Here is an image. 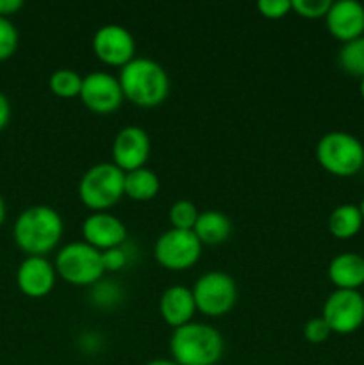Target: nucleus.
<instances>
[{"label":"nucleus","mask_w":364,"mask_h":365,"mask_svg":"<svg viewBox=\"0 0 364 365\" xmlns=\"http://www.w3.org/2000/svg\"><path fill=\"white\" fill-rule=\"evenodd\" d=\"M327 31L343 45L364 36V6L355 0L332 2L325 16Z\"/></svg>","instance_id":"obj_15"},{"label":"nucleus","mask_w":364,"mask_h":365,"mask_svg":"<svg viewBox=\"0 0 364 365\" xmlns=\"http://www.w3.org/2000/svg\"><path fill=\"white\" fill-rule=\"evenodd\" d=\"M232 223L227 214L220 210H203L196 220L193 234L202 246H220L231 237Z\"/></svg>","instance_id":"obj_18"},{"label":"nucleus","mask_w":364,"mask_h":365,"mask_svg":"<svg viewBox=\"0 0 364 365\" xmlns=\"http://www.w3.org/2000/svg\"><path fill=\"white\" fill-rule=\"evenodd\" d=\"M93 52L100 63L107 66L123 68L136 59V41L128 29L118 24L102 25L93 36Z\"/></svg>","instance_id":"obj_10"},{"label":"nucleus","mask_w":364,"mask_h":365,"mask_svg":"<svg viewBox=\"0 0 364 365\" xmlns=\"http://www.w3.org/2000/svg\"><path fill=\"white\" fill-rule=\"evenodd\" d=\"M198 216L200 210L196 209V205L191 200H177V202L170 207V212H168L171 228L186 232H193Z\"/></svg>","instance_id":"obj_23"},{"label":"nucleus","mask_w":364,"mask_h":365,"mask_svg":"<svg viewBox=\"0 0 364 365\" xmlns=\"http://www.w3.org/2000/svg\"><path fill=\"white\" fill-rule=\"evenodd\" d=\"M159 177L146 166L125 173L123 191L125 196L132 200V202H150V200H153L159 195Z\"/></svg>","instance_id":"obj_20"},{"label":"nucleus","mask_w":364,"mask_h":365,"mask_svg":"<svg viewBox=\"0 0 364 365\" xmlns=\"http://www.w3.org/2000/svg\"><path fill=\"white\" fill-rule=\"evenodd\" d=\"M24 7L21 0H0V16L9 18Z\"/></svg>","instance_id":"obj_31"},{"label":"nucleus","mask_w":364,"mask_h":365,"mask_svg":"<svg viewBox=\"0 0 364 365\" xmlns=\"http://www.w3.org/2000/svg\"><path fill=\"white\" fill-rule=\"evenodd\" d=\"M145 365H177L173 360H168V359H156V360H150Z\"/></svg>","instance_id":"obj_33"},{"label":"nucleus","mask_w":364,"mask_h":365,"mask_svg":"<svg viewBox=\"0 0 364 365\" xmlns=\"http://www.w3.org/2000/svg\"><path fill=\"white\" fill-rule=\"evenodd\" d=\"M150 138L145 128L138 125H127L114 135L113 148V164L120 168L123 173L145 168L150 157Z\"/></svg>","instance_id":"obj_12"},{"label":"nucleus","mask_w":364,"mask_h":365,"mask_svg":"<svg viewBox=\"0 0 364 365\" xmlns=\"http://www.w3.org/2000/svg\"><path fill=\"white\" fill-rule=\"evenodd\" d=\"M128 262V253L125 250V245L120 246V248L107 250V252H102V264L106 273H116V271H121Z\"/></svg>","instance_id":"obj_29"},{"label":"nucleus","mask_w":364,"mask_h":365,"mask_svg":"<svg viewBox=\"0 0 364 365\" xmlns=\"http://www.w3.org/2000/svg\"><path fill=\"white\" fill-rule=\"evenodd\" d=\"M64 223L61 214L49 205H34L18 214L13 239L29 257H45L57 248L63 237Z\"/></svg>","instance_id":"obj_1"},{"label":"nucleus","mask_w":364,"mask_h":365,"mask_svg":"<svg viewBox=\"0 0 364 365\" xmlns=\"http://www.w3.org/2000/svg\"><path fill=\"white\" fill-rule=\"evenodd\" d=\"M196 312L206 317H223L238 302V285L223 271H209L196 278L191 287Z\"/></svg>","instance_id":"obj_7"},{"label":"nucleus","mask_w":364,"mask_h":365,"mask_svg":"<svg viewBox=\"0 0 364 365\" xmlns=\"http://www.w3.org/2000/svg\"><path fill=\"white\" fill-rule=\"evenodd\" d=\"M363 225L364 220L359 205H353V203H343V205L335 207L327 221L328 232L341 241L355 237L363 230Z\"/></svg>","instance_id":"obj_19"},{"label":"nucleus","mask_w":364,"mask_h":365,"mask_svg":"<svg viewBox=\"0 0 364 365\" xmlns=\"http://www.w3.org/2000/svg\"><path fill=\"white\" fill-rule=\"evenodd\" d=\"M6 214H7L6 200H4V198H2V195H0V227H2L4 221H6Z\"/></svg>","instance_id":"obj_32"},{"label":"nucleus","mask_w":364,"mask_h":365,"mask_svg":"<svg viewBox=\"0 0 364 365\" xmlns=\"http://www.w3.org/2000/svg\"><path fill=\"white\" fill-rule=\"evenodd\" d=\"M293 11L305 20H320L327 16L330 9V0H291Z\"/></svg>","instance_id":"obj_25"},{"label":"nucleus","mask_w":364,"mask_h":365,"mask_svg":"<svg viewBox=\"0 0 364 365\" xmlns=\"http://www.w3.org/2000/svg\"><path fill=\"white\" fill-rule=\"evenodd\" d=\"M127 227L120 217L109 212H93L82 223L84 242L98 252L120 248L127 242Z\"/></svg>","instance_id":"obj_14"},{"label":"nucleus","mask_w":364,"mask_h":365,"mask_svg":"<svg viewBox=\"0 0 364 365\" xmlns=\"http://www.w3.org/2000/svg\"><path fill=\"white\" fill-rule=\"evenodd\" d=\"M56 282V267L45 257H27L16 269V285L27 298H45L54 291Z\"/></svg>","instance_id":"obj_13"},{"label":"nucleus","mask_w":364,"mask_h":365,"mask_svg":"<svg viewBox=\"0 0 364 365\" xmlns=\"http://www.w3.org/2000/svg\"><path fill=\"white\" fill-rule=\"evenodd\" d=\"M339 66L343 71L357 78L364 77V36L345 43L338 53Z\"/></svg>","instance_id":"obj_21"},{"label":"nucleus","mask_w":364,"mask_h":365,"mask_svg":"<svg viewBox=\"0 0 364 365\" xmlns=\"http://www.w3.org/2000/svg\"><path fill=\"white\" fill-rule=\"evenodd\" d=\"M359 93H360V98L364 100V77L359 78Z\"/></svg>","instance_id":"obj_34"},{"label":"nucleus","mask_w":364,"mask_h":365,"mask_svg":"<svg viewBox=\"0 0 364 365\" xmlns=\"http://www.w3.org/2000/svg\"><path fill=\"white\" fill-rule=\"evenodd\" d=\"M257 11L268 20H280L291 13L293 6L291 0H261L257 2Z\"/></svg>","instance_id":"obj_28"},{"label":"nucleus","mask_w":364,"mask_h":365,"mask_svg":"<svg viewBox=\"0 0 364 365\" xmlns=\"http://www.w3.org/2000/svg\"><path fill=\"white\" fill-rule=\"evenodd\" d=\"M159 314L164 323L170 328H177L189 324L193 316L196 314L195 298L189 287L184 285H171L161 294L159 299Z\"/></svg>","instance_id":"obj_16"},{"label":"nucleus","mask_w":364,"mask_h":365,"mask_svg":"<svg viewBox=\"0 0 364 365\" xmlns=\"http://www.w3.org/2000/svg\"><path fill=\"white\" fill-rule=\"evenodd\" d=\"M82 78L84 77H81L75 70L61 68L50 75L49 89L59 98H75V96L81 95Z\"/></svg>","instance_id":"obj_22"},{"label":"nucleus","mask_w":364,"mask_h":365,"mask_svg":"<svg viewBox=\"0 0 364 365\" xmlns=\"http://www.w3.org/2000/svg\"><path fill=\"white\" fill-rule=\"evenodd\" d=\"M54 267H56L57 277L74 287H93L106 274L102 252L84 241H74L64 245L57 252Z\"/></svg>","instance_id":"obj_6"},{"label":"nucleus","mask_w":364,"mask_h":365,"mask_svg":"<svg viewBox=\"0 0 364 365\" xmlns=\"http://www.w3.org/2000/svg\"><path fill=\"white\" fill-rule=\"evenodd\" d=\"M332 335L330 328L325 323L323 317H313L303 324V339L310 344H323Z\"/></svg>","instance_id":"obj_27"},{"label":"nucleus","mask_w":364,"mask_h":365,"mask_svg":"<svg viewBox=\"0 0 364 365\" xmlns=\"http://www.w3.org/2000/svg\"><path fill=\"white\" fill-rule=\"evenodd\" d=\"M321 317L328 324L332 334H355L364 324V296L360 294V291L335 289L325 299Z\"/></svg>","instance_id":"obj_9"},{"label":"nucleus","mask_w":364,"mask_h":365,"mask_svg":"<svg viewBox=\"0 0 364 365\" xmlns=\"http://www.w3.org/2000/svg\"><path fill=\"white\" fill-rule=\"evenodd\" d=\"M125 173L113 163H98L84 171L79 182V200L93 212H107L125 196Z\"/></svg>","instance_id":"obj_5"},{"label":"nucleus","mask_w":364,"mask_h":365,"mask_svg":"<svg viewBox=\"0 0 364 365\" xmlns=\"http://www.w3.org/2000/svg\"><path fill=\"white\" fill-rule=\"evenodd\" d=\"M79 98L95 114H111L123 103V91L118 77L106 71H91L82 78Z\"/></svg>","instance_id":"obj_11"},{"label":"nucleus","mask_w":364,"mask_h":365,"mask_svg":"<svg viewBox=\"0 0 364 365\" xmlns=\"http://www.w3.org/2000/svg\"><path fill=\"white\" fill-rule=\"evenodd\" d=\"M11 121V103L9 98L0 91V132L9 125Z\"/></svg>","instance_id":"obj_30"},{"label":"nucleus","mask_w":364,"mask_h":365,"mask_svg":"<svg viewBox=\"0 0 364 365\" xmlns=\"http://www.w3.org/2000/svg\"><path fill=\"white\" fill-rule=\"evenodd\" d=\"M18 41H20V36H18L13 21L9 18L0 16V63L14 56L18 48Z\"/></svg>","instance_id":"obj_24"},{"label":"nucleus","mask_w":364,"mask_h":365,"mask_svg":"<svg viewBox=\"0 0 364 365\" xmlns=\"http://www.w3.org/2000/svg\"><path fill=\"white\" fill-rule=\"evenodd\" d=\"M120 289L113 282H102L95 284L91 287V299L93 305L100 307V309H109V307L116 305L120 302Z\"/></svg>","instance_id":"obj_26"},{"label":"nucleus","mask_w":364,"mask_h":365,"mask_svg":"<svg viewBox=\"0 0 364 365\" xmlns=\"http://www.w3.org/2000/svg\"><path fill=\"white\" fill-rule=\"evenodd\" d=\"M225 342L220 331L206 323H195L173 330L170 337L171 360L177 365H216L223 356Z\"/></svg>","instance_id":"obj_3"},{"label":"nucleus","mask_w":364,"mask_h":365,"mask_svg":"<svg viewBox=\"0 0 364 365\" xmlns=\"http://www.w3.org/2000/svg\"><path fill=\"white\" fill-rule=\"evenodd\" d=\"M316 160L332 177H353L364 168V145L348 132H327L316 145Z\"/></svg>","instance_id":"obj_4"},{"label":"nucleus","mask_w":364,"mask_h":365,"mask_svg":"<svg viewBox=\"0 0 364 365\" xmlns=\"http://www.w3.org/2000/svg\"><path fill=\"white\" fill-rule=\"evenodd\" d=\"M359 210H360V214H363V220H364V196H363V200H360V203H359Z\"/></svg>","instance_id":"obj_35"},{"label":"nucleus","mask_w":364,"mask_h":365,"mask_svg":"<svg viewBox=\"0 0 364 365\" xmlns=\"http://www.w3.org/2000/svg\"><path fill=\"white\" fill-rule=\"evenodd\" d=\"M327 277L335 289L359 291L364 285V257L355 252L338 253L328 262Z\"/></svg>","instance_id":"obj_17"},{"label":"nucleus","mask_w":364,"mask_h":365,"mask_svg":"<svg viewBox=\"0 0 364 365\" xmlns=\"http://www.w3.org/2000/svg\"><path fill=\"white\" fill-rule=\"evenodd\" d=\"M202 248L193 232L170 228L157 237L153 245V259L168 271H186L198 262Z\"/></svg>","instance_id":"obj_8"},{"label":"nucleus","mask_w":364,"mask_h":365,"mask_svg":"<svg viewBox=\"0 0 364 365\" xmlns=\"http://www.w3.org/2000/svg\"><path fill=\"white\" fill-rule=\"evenodd\" d=\"M123 98L143 109L161 106L170 95L168 71L148 57H136L118 75Z\"/></svg>","instance_id":"obj_2"}]
</instances>
